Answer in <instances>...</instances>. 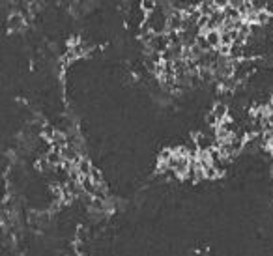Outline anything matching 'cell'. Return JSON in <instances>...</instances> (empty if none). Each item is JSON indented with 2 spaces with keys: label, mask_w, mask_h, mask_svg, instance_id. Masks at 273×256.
Masks as SVG:
<instances>
[{
  "label": "cell",
  "mask_w": 273,
  "mask_h": 256,
  "mask_svg": "<svg viewBox=\"0 0 273 256\" xmlns=\"http://www.w3.org/2000/svg\"><path fill=\"white\" fill-rule=\"evenodd\" d=\"M204 38H206L210 47H219L221 45V30H208Z\"/></svg>",
  "instance_id": "1"
},
{
  "label": "cell",
  "mask_w": 273,
  "mask_h": 256,
  "mask_svg": "<svg viewBox=\"0 0 273 256\" xmlns=\"http://www.w3.org/2000/svg\"><path fill=\"white\" fill-rule=\"evenodd\" d=\"M212 114L215 116V120L219 123L226 122V114H228V109H226L225 103H215V107H213V111H212Z\"/></svg>",
  "instance_id": "2"
},
{
  "label": "cell",
  "mask_w": 273,
  "mask_h": 256,
  "mask_svg": "<svg viewBox=\"0 0 273 256\" xmlns=\"http://www.w3.org/2000/svg\"><path fill=\"white\" fill-rule=\"evenodd\" d=\"M270 150L273 152V141H270Z\"/></svg>",
  "instance_id": "3"
}]
</instances>
